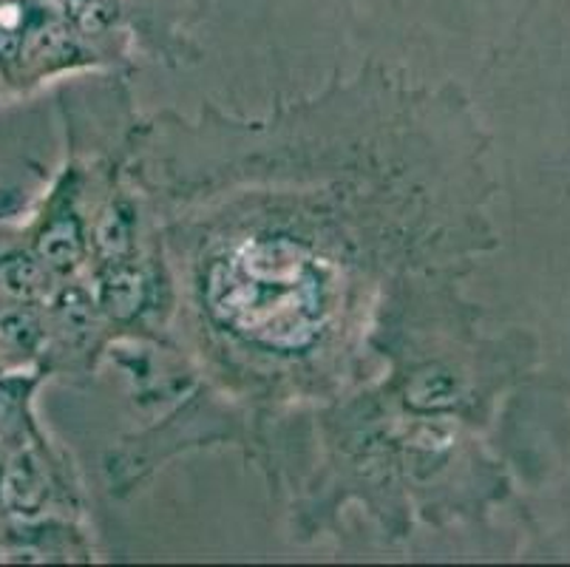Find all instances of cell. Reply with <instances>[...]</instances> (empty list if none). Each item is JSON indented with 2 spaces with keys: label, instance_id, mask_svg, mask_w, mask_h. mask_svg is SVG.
<instances>
[{
  "label": "cell",
  "instance_id": "6da1fadb",
  "mask_svg": "<svg viewBox=\"0 0 570 567\" xmlns=\"http://www.w3.org/2000/svg\"><path fill=\"white\" fill-rule=\"evenodd\" d=\"M0 493L12 511L18 514H35L46 499V477L35 454H18L3 471V482H0Z\"/></svg>",
  "mask_w": 570,
  "mask_h": 567
},
{
  "label": "cell",
  "instance_id": "7a4b0ae2",
  "mask_svg": "<svg viewBox=\"0 0 570 567\" xmlns=\"http://www.w3.org/2000/svg\"><path fill=\"white\" fill-rule=\"evenodd\" d=\"M40 256L49 267L71 270L80 258V236H77L75 222H55L38 242Z\"/></svg>",
  "mask_w": 570,
  "mask_h": 567
},
{
  "label": "cell",
  "instance_id": "3957f363",
  "mask_svg": "<svg viewBox=\"0 0 570 567\" xmlns=\"http://www.w3.org/2000/svg\"><path fill=\"white\" fill-rule=\"evenodd\" d=\"M0 290L14 299H32L43 290V270L26 256L7 258V262H0Z\"/></svg>",
  "mask_w": 570,
  "mask_h": 567
},
{
  "label": "cell",
  "instance_id": "277c9868",
  "mask_svg": "<svg viewBox=\"0 0 570 567\" xmlns=\"http://www.w3.org/2000/svg\"><path fill=\"white\" fill-rule=\"evenodd\" d=\"M40 330L38 321L29 310L23 306H14V310L0 312V341H7L9 346H32L38 341Z\"/></svg>",
  "mask_w": 570,
  "mask_h": 567
},
{
  "label": "cell",
  "instance_id": "5b68a950",
  "mask_svg": "<svg viewBox=\"0 0 570 567\" xmlns=\"http://www.w3.org/2000/svg\"><path fill=\"white\" fill-rule=\"evenodd\" d=\"M454 383L445 374H420L412 387V403L417 405H443L452 403Z\"/></svg>",
  "mask_w": 570,
  "mask_h": 567
},
{
  "label": "cell",
  "instance_id": "8992f818",
  "mask_svg": "<svg viewBox=\"0 0 570 567\" xmlns=\"http://www.w3.org/2000/svg\"><path fill=\"white\" fill-rule=\"evenodd\" d=\"M106 301H108V310H111V312L128 315V312H131L134 306H137V301H139L137 275H131V273L114 275L111 284H108Z\"/></svg>",
  "mask_w": 570,
  "mask_h": 567
},
{
  "label": "cell",
  "instance_id": "52a82bcc",
  "mask_svg": "<svg viewBox=\"0 0 570 567\" xmlns=\"http://www.w3.org/2000/svg\"><path fill=\"white\" fill-rule=\"evenodd\" d=\"M108 227H111V231H106V227L100 231V244H106V247H114V253H117L119 247H126V244H128L126 225H122V218H119V216H111V218H108Z\"/></svg>",
  "mask_w": 570,
  "mask_h": 567
},
{
  "label": "cell",
  "instance_id": "ba28073f",
  "mask_svg": "<svg viewBox=\"0 0 570 567\" xmlns=\"http://www.w3.org/2000/svg\"><path fill=\"white\" fill-rule=\"evenodd\" d=\"M7 403H9V400L3 398V392H0V418H3V412H7Z\"/></svg>",
  "mask_w": 570,
  "mask_h": 567
}]
</instances>
